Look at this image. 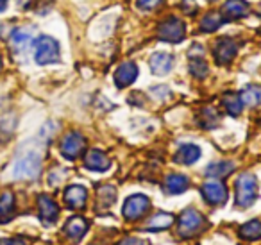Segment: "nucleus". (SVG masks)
I'll use <instances>...</instances> for the list:
<instances>
[{"label":"nucleus","instance_id":"27","mask_svg":"<svg viewBox=\"0 0 261 245\" xmlns=\"http://www.w3.org/2000/svg\"><path fill=\"white\" fill-rule=\"evenodd\" d=\"M207 72H210V68H207V65L202 61V58L190 59V74H192L193 77L204 79V77L207 76Z\"/></svg>","mask_w":261,"mask_h":245},{"label":"nucleus","instance_id":"38","mask_svg":"<svg viewBox=\"0 0 261 245\" xmlns=\"http://www.w3.org/2000/svg\"><path fill=\"white\" fill-rule=\"evenodd\" d=\"M0 72H2V56H0Z\"/></svg>","mask_w":261,"mask_h":245},{"label":"nucleus","instance_id":"32","mask_svg":"<svg viewBox=\"0 0 261 245\" xmlns=\"http://www.w3.org/2000/svg\"><path fill=\"white\" fill-rule=\"evenodd\" d=\"M118 245H149V241L142 240V238H123Z\"/></svg>","mask_w":261,"mask_h":245},{"label":"nucleus","instance_id":"36","mask_svg":"<svg viewBox=\"0 0 261 245\" xmlns=\"http://www.w3.org/2000/svg\"><path fill=\"white\" fill-rule=\"evenodd\" d=\"M31 2H33V0H18V4L22 6V8H29Z\"/></svg>","mask_w":261,"mask_h":245},{"label":"nucleus","instance_id":"13","mask_svg":"<svg viewBox=\"0 0 261 245\" xmlns=\"http://www.w3.org/2000/svg\"><path fill=\"white\" fill-rule=\"evenodd\" d=\"M38 208H40V216L43 222L54 224L59 216V206L52 201L48 195H40L38 197Z\"/></svg>","mask_w":261,"mask_h":245},{"label":"nucleus","instance_id":"20","mask_svg":"<svg viewBox=\"0 0 261 245\" xmlns=\"http://www.w3.org/2000/svg\"><path fill=\"white\" fill-rule=\"evenodd\" d=\"M240 99H242V104L247 106V108H256V106L261 104V86L249 84L242 90Z\"/></svg>","mask_w":261,"mask_h":245},{"label":"nucleus","instance_id":"33","mask_svg":"<svg viewBox=\"0 0 261 245\" xmlns=\"http://www.w3.org/2000/svg\"><path fill=\"white\" fill-rule=\"evenodd\" d=\"M188 56H190V59L202 58V56H204V47H202V45H193V47L190 48Z\"/></svg>","mask_w":261,"mask_h":245},{"label":"nucleus","instance_id":"8","mask_svg":"<svg viewBox=\"0 0 261 245\" xmlns=\"http://www.w3.org/2000/svg\"><path fill=\"white\" fill-rule=\"evenodd\" d=\"M200 191H202V197L213 206H222L225 201H227V188H225V184L218 179L204 183Z\"/></svg>","mask_w":261,"mask_h":245},{"label":"nucleus","instance_id":"31","mask_svg":"<svg viewBox=\"0 0 261 245\" xmlns=\"http://www.w3.org/2000/svg\"><path fill=\"white\" fill-rule=\"evenodd\" d=\"M161 4H163V0H138V2H136L138 9H142V11H154V9L160 8Z\"/></svg>","mask_w":261,"mask_h":245},{"label":"nucleus","instance_id":"2","mask_svg":"<svg viewBox=\"0 0 261 245\" xmlns=\"http://www.w3.org/2000/svg\"><path fill=\"white\" fill-rule=\"evenodd\" d=\"M257 197V179L252 174H242L236 179V206L249 208Z\"/></svg>","mask_w":261,"mask_h":245},{"label":"nucleus","instance_id":"39","mask_svg":"<svg viewBox=\"0 0 261 245\" xmlns=\"http://www.w3.org/2000/svg\"><path fill=\"white\" fill-rule=\"evenodd\" d=\"M211 2H213V0H211Z\"/></svg>","mask_w":261,"mask_h":245},{"label":"nucleus","instance_id":"29","mask_svg":"<svg viewBox=\"0 0 261 245\" xmlns=\"http://www.w3.org/2000/svg\"><path fill=\"white\" fill-rule=\"evenodd\" d=\"M218 120H220V116H218V113L215 111L213 108L202 109V126L204 127H215L218 124Z\"/></svg>","mask_w":261,"mask_h":245},{"label":"nucleus","instance_id":"26","mask_svg":"<svg viewBox=\"0 0 261 245\" xmlns=\"http://www.w3.org/2000/svg\"><path fill=\"white\" fill-rule=\"evenodd\" d=\"M224 23V16L220 15V13H207L206 16L202 18V22H200V29L204 31V33H213V31H217L218 27Z\"/></svg>","mask_w":261,"mask_h":245},{"label":"nucleus","instance_id":"14","mask_svg":"<svg viewBox=\"0 0 261 245\" xmlns=\"http://www.w3.org/2000/svg\"><path fill=\"white\" fill-rule=\"evenodd\" d=\"M88 199V191L84 186H79V184H73V186H68L65 191V202L68 208L72 209H83L84 204H86Z\"/></svg>","mask_w":261,"mask_h":245},{"label":"nucleus","instance_id":"25","mask_svg":"<svg viewBox=\"0 0 261 245\" xmlns=\"http://www.w3.org/2000/svg\"><path fill=\"white\" fill-rule=\"evenodd\" d=\"M240 236L245 240H259L261 238V220H250L240 227Z\"/></svg>","mask_w":261,"mask_h":245},{"label":"nucleus","instance_id":"16","mask_svg":"<svg viewBox=\"0 0 261 245\" xmlns=\"http://www.w3.org/2000/svg\"><path fill=\"white\" fill-rule=\"evenodd\" d=\"M222 13H224V20H238L243 18V16L249 13V4L245 0H227L222 8Z\"/></svg>","mask_w":261,"mask_h":245},{"label":"nucleus","instance_id":"11","mask_svg":"<svg viewBox=\"0 0 261 245\" xmlns=\"http://www.w3.org/2000/svg\"><path fill=\"white\" fill-rule=\"evenodd\" d=\"M138 77V66L133 61L122 63L115 72V84L116 88H127L135 83Z\"/></svg>","mask_w":261,"mask_h":245},{"label":"nucleus","instance_id":"21","mask_svg":"<svg viewBox=\"0 0 261 245\" xmlns=\"http://www.w3.org/2000/svg\"><path fill=\"white\" fill-rule=\"evenodd\" d=\"M15 215V195L6 191L0 197V222H9Z\"/></svg>","mask_w":261,"mask_h":245},{"label":"nucleus","instance_id":"1","mask_svg":"<svg viewBox=\"0 0 261 245\" xmlns=\"http://www.w3.org/2000/svg\"><path fill=\"white\" fill-rule=\"evenodd\" d=\"M41 161L43 154L36 145L22 147L13 165V174L16 179H36L41 172Z\"/></svg>","mask_w":261,"mask_h":245},{"label":"nucleus","instance_id":"34","mask_svg":"<svg viewBox=\"0 0 261 245\" xmlns=\"http://www.w3.org/2000/svg\"><path fill=\"white\" fill-rule=\"evenodd\" d=\"M0 245H29L23 238H4L0 240Z\"/></svg>","mask_w":261,"mask_h":245},{"label":"nucleus","instance_id":"37","mask_svg":"<svg viewBox=\"0 0 261 245\" xmlns=\"http://www.w3.org/2000/svg\"><path fill=\"white\" fill-rule=\"evenodd\" d=\"M8 2H9V0H0V13L6 11V8H8Z\"/></svg>","mask_w":261,"mask_h":245},{"label":"nucleus","instance_id":"24","mask_svg":"<svg viewBox=\"0 0 261 245\" xmlns=\"http://www.w3.org/2000/svg\"><path fill=\"white\" fill-rule=\"evenodd\" d=\"M222 104H224L225 111L229 113L231 116H238L240 113H242V99H240V95L236 93H231V91H227V93L222 97Z\"/></svg>","mask_w":261,"mask_h":245},{"label":"nucleus","instance_id":"22","mask_svg":"<svg viewBox=\"0 0 261 245\" xmlns=\"http://www.w3.org/2000/svg\"><path fill=\"white\" fill-rule=\"evenodd\" d=\"M232 170H234V165H232L231 161H218V163H211V165L207 166L206 170H204V174H206L207 177L220 179V177L229 176Z\"/></svg>","mask_w":261,"mask_h":245},{"label":"nucleus","instance_id":"7","mask_svg":"<svg viewBox=\"0 0 261 245\" xmlns=\"http://www.w3.org/2000/svg\"><path fill=\"white\" fill-rule=\"evenodd\" d=\"M84 145H86V140H84L83 134L77 133V131H72L61 140V154L66 159H75L84 151Z\"/></svg>","mask_w":261,"mask_h":245},{"label":"nucleus","instance_id":"5","mask_svg":"<svg viewBox=\"0 0 261 245\" xmlns=\"http://www.w3.org/2000/svg\"><path fill=\"white\" fill-rule=\"evenodd\" d=\"M204 220L206 218L197 209H185L182 215L179 216V234L181 236H193L197 231L202 229Z\"/></svg>","mask_w":261,"mask_h":245},{"label":"nucleus","instance_id":"18","mask_svg":"<svg viewBox=\"0 0 261 245\" xmlns=\"http://www.w3.org/2000/svg\"><path fill=\"white\" fill-rule=\"evenodd\" d=\"M188 186H190L188 177H185L182 174H170V176H167V179H165V190L170 195L182 193V191L188 190Z\"/></svg>","mask_w":261,"mask_h":245},{"label":"nucleus","instance_id":"23","mask_svg":"<svg viewBox=\"0 0 261 245\" xmlns=\"http://www.w3.org/2000/svg\"><path fill=\"white\" fill-rule=\"evenodd\" d=\"M174 224V215L170 213H158L154 215L152 218L147 222V229L149 231H163V229H168V227Z\"/></svg>","mask_w":261,"mask_h":245},{"label":"nucleus","instance_id":"15","mask_svg":"<svg viewBox=\"0 0 261 245\" xmlns=\"http://www.w3.org/2000/svg\"><path fill=\"white\" fill-rule=\"evenodd\" d=\"M174 66V56L167 52H158L150 58V70L156 76H167Z\"/></svg>","mask_w":261,"mask_h":245},{"label":"nucleus","instance_id":"28","mask_svg":"<svg viewBox=\"0 0 261 245\" xmlns=\"http://www.w3.org/2000/svg\"><path fill=\"white\" fill-rule=\"evenodd\" d=\"M98 201H100L102 208L113 206V202L116 201V190L113 186H102L98 190Z\"/></svg>","mask_w":261,"mask_h":245},{"label":"nucleus","instance_id":"3","mask_svg":"<svg viewBox=\"0 0 261 245\" xmlns=\"http://www.w3.org/2000/svg\"><path fill=\"white\" fill-rule=\"evenodd\" d=\"M38 65H50L59 61V43L50 36H41L36 41V52H34Z\"/></svg>","mask_w":261,"mask_h":245},{"label":"nucleus","instance_id":"19","mask_svg":"<svg viewBox=\"0 0 261 245\" xmlns=\"http://www.w3.org/2000/svg\"><path fill=\"white\" fill-rule=\"evenodd\" d=\"M200 158V149L197 147V145H181L179 147V151L175 152L174 156V161L175 163H181V165H192V163H195L197 159Z\"/></svg>","mask_w":261,"mask_h":245},{"label":"nucleus","instance_id":"12","mask_svg":"<svg viewBox=\"0 0 261 245\" xmlns=\"http://www.w3.org/2000/svg\"><path fill=\"white\" fill-rule=\"evenodd\" d=\"M84 165H86V168L93 170V172H106L111 166V161H109V158L104 152L97 151V149H91L84 156Z\"/></svg>","mask_w":261,"mask_h":245},{"label":"nucleus","instance_id":"6","mask_svg":"<svg viewBox=\"0 0 261 245\" xmlns=\"http://www.w3.org/2000/svg\"><path fill=\"white\" fill-rule=\"evenodd\" d=\"M149 208H150L149 197H145L142 193L130 195L125 201V204H123V216L127 220H138L149 211Z\"/></svg>","mask_w":261,"mask_h":245},{"label":"nucleus","instance_id":"9","mask_svg":"<svg viewBox=\"0 0 261 245\" xmlns=\"http://www.w3.org/2000/svg\"><path fill=\"white\" fill-rule=\"evenodd\" d=\"M238 52V43L231 38H220L215 45V61L218 65H229Z\"/></svg>","mask_w":261,"mask_h":245},{"label":"nucleus","instance_id":"10","mask_svg":"<svg viewBox=\"0 0 261 245\" xmlns=\"http://www.w3.org/2000/svg\"><path fill=\"white\" fill-rule=\"evenodd\" d=\"M34 41V29H29V27H20V29H15L11 33V38H9V43H11V48L16 52V54H22L27 48L33 45Z\"/></svg>","mask_w":261,"mask_h":245},{"label":"nucleus","instance_id":"30","mask_svg":"<svg viewBox=\"0 0 261 245\" xmlns=\"http://www.w3.org/2000/svg\"><path fill=\"white\" fill-rule=\"evenodd\" d=\"M56 129H58V126H56L54 122H47L40 131V140L43 141V143L45 141H50L52 136H54V133H56Z\"/></svg>","mask_w":261,"mask_h":245},{"label":"nucleus","instance_id":"17","mask_svg":"<svg viewBox=\"0 0 261 245\" xmlns=\"http://www.w3.org/2000/svg\"><path fill=\"white\" fill-rule=\"evenodd\" d=\"M88 231V222L83 216H72L68 222L65 224V234L73 241H81Z\"/></svg>","mask_w":261,"mask_h":245},{"label":"nucleus","instance_id":"35","mask_svg":"<svg viewBox=\"0 0 261 245\" xmlns=\"http://www.w3.org/2000/svg\"><path fill=\"white\" fill-rule=\"evenodd\" d=\"M197 9L195 6V0H182V11L185 13H190V15H193Z\"/></svg>","mask_w":261,"mask_h":245},{"label":"nucleus","instance_id":"4","mask_svg":"<svg viewBox=\"0 0 261 245\" xmlns=\"http://www.w3.org/2000/svg\"><path fill=\"white\" fill-rule=\"evenodd\" d=\"M158 38L161 41H168V43H181L185 38V23L175 16H170L160 26Z\"/></svg>","mask_w":261,"mask_h":245}]
</instances>
